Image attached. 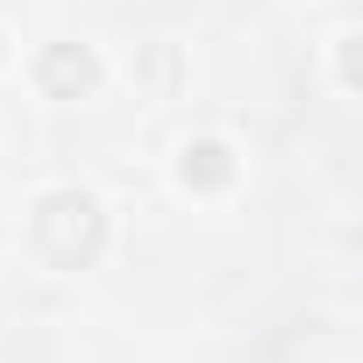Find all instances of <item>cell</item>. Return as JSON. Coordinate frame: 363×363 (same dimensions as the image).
<instances>
[{"instance_id": "obj_1", "label": "cell", "mask_w": 363, "mask_h": 363, "mask_svg": "<svg viewBox=\"0 0 363 363\" xmlns=\"http://www.w3.org/2000/svg\"><path fill=\"white\" fill-rule=\"evenodd\" d=\"M43 86L50 93H86L93 86V57L86 50H50L43 57Z\"/></svg>"}]
</instances>
